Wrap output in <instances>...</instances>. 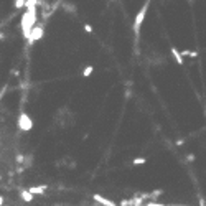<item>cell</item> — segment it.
Masks as SVG:
<instances>
[{
	"instance_id": "cell-10",
	"label": "cell",
	"mask_w": 206,
	"mask_h": 206,
	"mask_svg": "<svg viewBox=\"0 0 206 206\" xmlns=\"http://www.w3.org/2000/svg\"><path fill=\"white\" fill-rule=\"evenodd\" d=\"M93 71H94L93 66H88V68L83 71V76H84V78H88V76H91V73H93Z\"/></svg>"
},
{
	"instance_id": "cell-5",
	"label": "cell",
	"mask_w": 206,
	"mask_h": 206,
	"mask_svg": "<svg viewBox=\"0 0 206 206\" xmlns=\"http://www.w3.org/2000/svg\"><path fill=\"white\" fill-rule=\"evenodd\" d=\"M20 198L25 201V203H31L33 201V193L30 190H20Z\"/></svg>"
},
{
	"instance_id": "cell-1",
	"label": "cell",
	"mask_w": 206,
	"mask_h": 206,
	"mask_svg": "<svg viewBox=\"0 0 206 206\" xmlns=\"http://www.w3.org/2000/svg\"><path fill=\"white\" fill-rule=\"evenodd\" d=\"M18 127H20L22 130H30L33 127V122H31V119H30L28 114H25V112L20 114V117H18Z\"/></svg>"
},
{
	"instance_id": "cell-6",
	"label": "cell",
	"mask_w": 206,
	"mask_h": 206,
	"mask_svg": "<svg viewBox=\"0 0 206 206\" xmlns=\"http://www.w3.org/2000/svg\"><path fill=\"white\" fill-rule=\"evenodd\" d=\"M30 191H31L33 195H43L46 191V186L45 185H41V186H31Z\"/></svg>"
},
{
	"instance_id": "cell-15",
	"label": "cell",
	"mask_w": 206,
	"mask_h": 206,
	"mask_svg": "<svg viewBox=\"0 0 206 206\" xmlns=\"http://www.w3.org/2000/svg\"><path fill=\"white\" fill-rule=\"evenodd\" d=\"M201 206H206V204H204V201H203V200H201Z\"/></svg>"
},
{
	"instance_id": "cell-13",
	"label": "cell",
	"mask_w": 206,
	"mask_h": 206,
	"mask_svg": "<svg viewBox=\"0 0 206 206\" xmlns=\"http://www.w3.org/2000/svg\"><path fill=\"white\" fill-rule=\"evenodd\" d=\"M84 30L88 33H91V31H93V27H91V25H84Z\"/></svg>"
},
{
	"instance_id": "cell-2",
	"label": "cell",
	"mask_w": 206,
	"mask_h": 206,
	"mask_svg": "<svg viewBox=\"0 0 206 206\" xmlns=\"http://www.w3.org/2000/svg\"><path fill=\"white\" fill-rule=\"evenodd\" d=\"M147 5H148V3H145V5L140 8V12H138L137 17H135V22H134V30H135V35H138V30H140V25H142V22H143V17H145V12H147Z\"/></svg>"
},
{
	"instance_id": "cell-9",
	"label": "cell",
	"mask_w": 206,
	"mask_h": 206,
	"mask_svg": "<svg viewBox=\"0 0 206 206\" xmlns=\"http://www.w3.org/2000/svg\"><path fill=\"white\" fill-rule=\"evenodd\" d=\"M181 56H191V58H196V56H198V53H196V51H188V50H185L183 53H181Z\"/></svg>"
},
{
	"instance_id": "cell-11",
	"label": "cell",
	"mask_w": 206,
	"mask_h": 206,
	"mask_svg": "<svg viewBox=\"0 0 206 206\" xmlns=\"http://www.w3.org/2000/svg\"><path fill=\"white\" fill-rule=\"evenodd\" d=\"M25 7V0H15V8H23Z\"/></svg>"
},
{
	"instance_id": "cell-7",
	"label": "cell",
	"mask_w": 206,
	"mask_h": 206,
	"mask_svg": "<svg viewBox=\"0 0 206 206\" xmlns=\"http://www.w3.org/2000/svg\"><path fill=\"white\" fill-rule=\"evenodd\" d=\"M171 55L175 56V60H176V63L178 64H183V58H181V55L176 51V48H171Z\"/></svg>"
},
{
	"instance_id": "cell-4",
	"label": "cell",
	"mask_w": 206,
	"mask_h": 206,
	"mask_svg": "<svg viewBox=\"0 0 206 206\" xmlns=\"http://www.w3.org/2000/svg\"><path fill=\"white\" fill-rule=\"evenodd\" d=\"M94 198V201H97L99 204H102V206H117L114 201H111V200H107V198H104V196H101V195H94L93 196Z\"/></svg>"
},
{
	"instance_id": "cell-12",
	"label": "cell",
	"mask_w": 206,
	"mask_h": 206,
	"mask_svg": "<svg viewBox=\"0 0 206 206\" xmlns=\"http://www.w3.org/2000/svg\"><path fill=\"white\" fill-rule=\"evenodd\" d=\"M145 159H134V162H132V163L134 165H143V163H145Z\"/></svg>"
},
{
	"instance_id": "cell-3",
	"label": "cell",
	"mask_w": 206,
	"mask_h": 206,
	"mask_svg": "<svg viewBox=\"0 0 206 206\" xmlns=\"http://www.w3.org/2000/svg\"><path fill=\"white\" fill-rule=\"evenodd\" d=\"M43 36V27H35L31 30V33H30V36H28V40H30V43H33V41H36V40H40V38Z\"/></svg>"
},
{
	"instance_id": "cell-8",
	"label": "cell",
	"mask_w": 206,
	"mask_h": 206,
	"mask_svg": "<svg viewBox=\"0 0 206 206\" xmlns=\"http://www.w3.org/2000/svg\"><path fill=\"white\" fill-rule=\"evenodd\" d=\"M35 3H36V0H27V8H28V12H33V13H35Z\"/></svg>"
},
{
	"instance_id": "cell-14",
	"label": "cell",
	"mask_w": 206,
	"mask_h": 206,
	"mask_svg": "<svg viewBox=\"0 0 206 206\" xmlns=\"http://www.w3.org/2000/svg\"><path fill=\"white\" fill-rule=\"evenodd\" d=\"M17 162H18V163H22V162H23V155H17Z\"/></svg>"
}]
</instances>
